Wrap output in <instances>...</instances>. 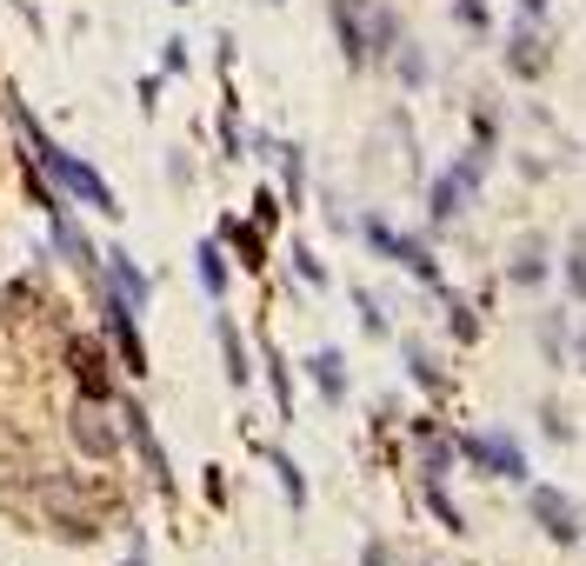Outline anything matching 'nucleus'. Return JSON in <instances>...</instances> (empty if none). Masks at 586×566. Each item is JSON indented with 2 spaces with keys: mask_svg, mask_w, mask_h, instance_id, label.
I'll use <instances>...</instances> for the list:
<instances>
[{
  "mask_svg": "<svg viewBox=\"0 0 586 566\" xmlns=\"http://www.w3.org/2000/svg\"><path fill=\"white\" fill-rule=\"evenodd\" d=\"M7 107H13V120H20V133H27V147H33V160H40V167H47V173H53L67 193H80L93 214L120 220V200H113V187H107L93 167H80V160H73V153H67V147H60V140H53V133H47L33 113H27V100H20V93H7Z\"/></svg>",
  "mask_w": 586,
  "mask_h": 566,
  "instance_id": "nucleus-1",
  "label": "nucleus"
},
{
  "mask_svg": "<svg viewBox=\"0 0 586 566\" xmlns=\"http://www.w3.org/2000/svg\"><path fill=\"white\" fill-rule=\"evenodd\" d=\"M67 440H73V447H80L93 467H113V460H120V447H127L113 400H93V394H80V400L67 407Z\"/></svg>",
  "mask_w": 586,
  "mask_h": 566,
  "instance_id": "nucleus-2",
  "label": "nucleus"
},
{
  "mask_svg": "<svg viewBox=\"0 0 586 566\" xmlns=\"http://www.w3.org/2000/svg\"><path fill=\"white\" fill-rule=\"evenodd\" d=\"M480 173H487V147L460 153V160H454V167L434 180V193H427V214H434V220H454V214H460V200L480 187Z\"/></svg>",
  "mask_w": 586,
  "mask_h": 566,
  "instance_id": "nucleus-3",
  "label": "nucleus"
},
{
  "mask_svg": "<svg viewBox=\"0 0 586 566\" xmlns=\"http://www.w3.org/2000/svg\"><path fill=\"white\" fill-rule=\"evenodd\" d=\"M100 320H107V340L120 347V374H147V347H140V327H133V300L100 287Z\"/></svg>",
  "mask_w": 586,
  "mask_h": 566,
  "instance_id": "nucleus-4",
  "label": "nucleus"
},
{
  "mask_svg": "<svg viewBox=\"0 0 586 566\" xmlns=\"http://www.w3.org/2000/svg\"><path fill=\"white\" fill-rule=\"evenodd\" d=\"M67 374H73V387H80V394L113 400V360H107V347H100V340L73 334V340H67Z\"/></svg>",
  "mask_w": 586,
  "mask_h": 566,
  "instance_id": "nucleus-5",
  "label": "nucleus"
},
{
  "mask_svg": "<svg viewBox=\"0 0 586 566\" xmlns=\"http://www.w3.org/2000/svg\"><path fill=\"white\" fill-rule=\"evenodd\" d=\"M367 240H374V254H387V260H394V267H407L414 280H434V287H440V260H434V254H427L420 240L394 234L387 220H367Z\"/></svg>",
  "mask_w": 586,
  "mask_h": 566,
  "instance_id": "nucleus-6",
  "label": "nucleus"
},
{
  "mask_svg": "<svg viewBox=\"0 0 586 566\" xmlns=\"http://www.w3.org/2000/svg\"><path fill=\"white\" fill-rule=\"evenodd\" d=\"M460 454H467L474 467H487L494 480H527V454H520V440H514V434H474Z\"/></svg>",
  "mask_w": 586,
  "mask_h": 566,
  "instance_id": "nucleus-7",
  "label": "nucleus"
},
{
  "mask_svg": "<svg viewBox=\"0 0 586 566\" xmlns=\"http://www.w3.org/2000/svg\"><path fill=\"white\" fill-rule=\"evenodd\" d=\"M527 507H534V520H540V527H547V540H560V547H574V540H580V500H574V494H560V487H534V500H527Z\"/></svg>",
  "mask_w": 586,
  "mask_h": 566,
  "instance_id": "nucleus-8",
  "label": "nucleus"
},
{
  "mask_svg": "<svg viewBox=\"0 0 586 566\" xmlns=\"http://www.w3.org/2000/svg\"><path fill=\"white\" fill-rule=\"evenodd\" d=\"M367 20H374L367 0H334V33H340L347 67H367Z\"/></svg>",
  "mask_w": 586,
  "mask_h": 566,
  "instance_id": "nucleus-9",
  "label": "nucleus"
},
{
  "mask_svg": "<svg viewBox=\"0 0 586 566\" xmlns=\"http://www.w3.org/2000/svg\"><path fill=\"white\" fill-rule=\"evenodd\" d=\"M507 73H520V80H540V73H547V47H540L534 27H514V40H507Z\"/></svg>",
  "mask_w": 586,
  "mask_h": 566,
  "instance_id": "nucleus-10",
  "label": "nucleus"
},
{
  "mask_svg": "<svg viewBox=\"0 0 586 566\" xmlns=\"http://www.w3.org/2000/svg\"><path fill=\"white\" fill-rule=\"evenodd\" d=\"M220 240H234V254H240V267H267V234L254 227V220H220Z\"/></svg>",
  "mask_w": 586,
  "mask_h": 566,
  "instance_id": "nucleus-11",
  "label": "nucleus"
},
{
  "mask_svg": "<svg viewBox=\"0 0 586 566\" xmlns=\"http://www.w3.org/2000/svg\"><path fill=\"white\" fill-rule=\"evenodd\" d=\"M100 260H107V280H113V294H127L133 307H140V300L153 294V280H147V274H140V267H133V260H127L120 247H113V254H100Z\"/></svg>",
  "mask_w": 586,
  "mask_h": 566,
  "instance_id": "nucleus-12",
  "label": "nucleus"
},
{
  "mask_svg": "<svg viewBox=\"0 0 586 566\" xmlns=\"http://www.w3.org/2000/svg\"><path fill=\"white\" fill-rule=\"evenodd\" d=\"M307 374H314V387H320L327 400H347V360H340L334 347H320V354L307 360Z\"/></svg>",
  "mask_w": 586,
  "mask_h": 566,
  "instance_id": "nucleus-13",
  "label": "nucleus"
},
{
  "mask_svg": "<svg viewBox=\"0 0 586 566\" xmlns=\"http://www.w3.org/2000/svg\"><path fill=\"white\" fill-rule=\"evenodd\" d=\"M213 334H220V354H227V380H234V387H247V347H240V327L220 314V320H213Z\"/></svg>",
  "mask_w": 586,
  "mask_h": 566,
  "instance_id": "nucleus-14",
  "label": "nucleus"
},
{
  "mask_svg": "<svg viewBox=\"0 0 586 566\" xmlns=\"http://www.w3.org/2000/svg\"><path fill=\"white\" fill-rule=\"evenodd\" d=\"M193 267H200V287H207V294L220 300V294H227V260H220V240H200Z\"/></svg>",
  "mask_w": 586,
  "mask_h": 566,
  "instance_id": "nucleus-15",
  "label": "nucleus"
},
{
  "mask_svg": "<svg viewBox=\"0 0 586 566\" xmlns=\"http://www.w3.org/2000/svg\"><path fill=\"white\" fill-rule=\"evenodd\" d=\"M394 67H400V80H407V87H427V53H420L414 40H400V47H394Z\"/></svg>",
  "mask_w": 586,
  "mask_h": 566,
  "instance_id": "nucleus-16",
  "label": "nucleus"
},
{
  "mask_svg": "<svg viewBox=\"0 0 586 566\" xmlns=\"http://www.w3.org/2000/svg\"><path fill=\"white\" fill-rule=\"evenodd\" d=\"M540 274H547V247H534V240H527V247H520V260H514V280H520V287H534Z\"/></svg>",
  "mask_w": 586,
  "mask_h": 566,
  "instance_id": "nucleus-17",
  "label": "nucleus"
},
{
  "mask_svg": "<svg viewBox=\"0 0 586 566\" xmlns=\"http://www.w3.org/2000/svg\"><path fill=\"white\" fill-rule=\"evenodd\" d=\"M447 467H454V447H447V440H427V454H420V474L440 487V480H447Z\"/></svg>",
  "mask_w": 586,
  "mask_h": 566,
  "instance_id": "nucleus-18",
  "label": "nucleus"
},
{
  "mask_svg": "<svg viewBox=\"0 0 586 566\" xmlns=\"http://www.w3.org/2000/svg\"><path fill=\"white\" fill-rule=\"evenodd\" d=\"M274 474H280V487H287V507H307V487H300V467H294L287 454H274Z\"/></svg>",
  "mask_w": 586,
  "mask_h": 566,
  "instance_id": "nucleus-19",
  "label": "nucleus"
},
{
  "mask_svg": "<svg viewBox=\"0 0 586 566\" xmlns=\"http://www.w3.org/2000/svg\"><path fill=\"white\" fill-rule=\"evenodd\" d=\"M567 287H574V300H586V234H574V254H567Z\"/></svg>",
  "mask_w": 586,
  "mask_h": 566,
  "instance_id": "nucleus-20",
  "label": "nucleus"
},
{
  "mask_svg": "<svg viewBox=\"0 0 586 566\" xmlns=\"http://www.w3.org/2000/svg\"><path fill=\"white\" fill-rule=\"evenodd\" d=\"M407 367H414V380H420V387H440V367H434V360H427V347H414V340H407Z\"/></svg>",
  "mask_w": 586,
  "mask_h": 566,
  "instance_id": "nucleus-21",
  "label": "nucleus"
},
{
  "mask_svg": "<svg viewBox=\"0 0 586 566\" xmlns=\"http://www.w3.org/2000/svg\"><path fill=\"white\" fill-rule=\"evenodd\" d=\"M294 274H300L307 287H327V267H320V260H314L307 247H294Z\"/></svg>",
  "mask_w": 586,
  "mask_h": 566,
  "instance_id": "nucleus-22",
  "label": "nucleus"
},
{
  "mask_svg": "<svg viewBox=\"0 0 586 566\" xmlns=\"http://www.w3.org/2000/svg\"><path fill=\"white\" fill-rule=\"evenodd\" d=\"M354 307H360V327H367V334H387V314L374 307V294H354Z\"/></svg>",
  "mask_w": 586,
  "mask_h": 566,
  "instance_id": "nucleus-23",
  "label": "nucleus"
},
{
  "mask_svg": "<svg viewBox=\"0 0 586 566\" xmlns=\"http://www.w3.org/2000/svg\"><path fill=\"white\" fill-rule=\"evenodd\" d=\"M280 220V200L274 193H254V227H274Z\"/></svg>",
  "mask_w": 586,
  "mask_h": 566,
  "instance_id": "nucleus-24",
  "label": "nucleus"
},
{
  "mask_svg": "<svg viewBox=\"0 0 586 566\" xmlns=\"http://www.w3.org/2000/svg\"><path fill=\"white\" fill-rule=\"evenodd\" d=\"M454 13H460V20H467V27H474V33H480V27H487V0H454Z\"/></svg>",
  "mask_w": 586,
  "mask_h": 566,
  "instance_id": "nucleus-25",
  "label": "nucleus"
},
{
  "mask_svg": "<svg viewBox=\"0 0 586 566\" xmlns=\"http://www.w3.org/2000/svg\"><path fill=\"white\" fill-rule=\"evenodd\" d=\"M520 7H527V13H547V0H520Z\"/></svg>",
  "mask_w": 586,
  "mask_h": 566,
  "instance_id": "nucleus-26",
  "label": "nucleus"
},
{
  "mask_svg": "<svg viewBox=\"0 0 586 566\" xmlns=\"http://www.w3.org/2000/svg\"><path fill=\"white\" fill-rule=\"evenodd\" d=\"M580 374H586V340H580Z\"/></svg>",
  "mask_w": 586,
  "mask_h": 566,
  "instance_id": "nucleus-27",
  "label": "nucleus"
},
{
  "mask_svg": "<svg viewBox=\"0 0 586 566\" xmlns=\"http://www.w3.org/2000/svg\"><path fill=\"white\" fill-rule=\"evenodd\" d=\"M180 7H187V0H180Z\"/></svg>",
  "mask_w": 586,
  "mask_h": 566,
  "instance_id": "nucleus-28",
  "label": "nucleus"
},
{
  "mask_svg": "<svg viewBox=\"0 0 586 566\" xmlns=\"http://www.w3.org/2000/svg\"><path fill=\"white\" fill-rule=\"evenodd\" d=\"M274 7H280V0H274Z\"/></svg>",
  "mask_w": 586,
  "mask_h": 566,
  "instance_id": "nucleus-29",
  "label": "nucleus"
}]
</instances>
